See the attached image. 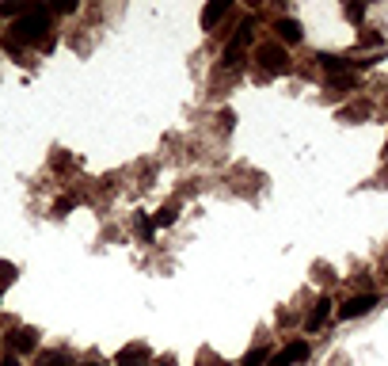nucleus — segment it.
Returning <instances> with one entry per match:
<instances>
[{
	"instance_id": "nucleus-1",
	"label": "nucleus",
	"mask_w": 388,
	"mask_h": 366,
	"mask_svg": "<svg viewBox=\"0 0 388 366\" xmlns=\"http://www.w3.org/2000/svg\"><path fill=\"white\" fill-rule=\"evenodd\" d=\"M46 27H50V16L42 12V8H27V12L20 16V20L12 23V39H8V46H20V42H42Z\"/></svg>"
},
{
	"instance_id": "nucleus-2",
	"label": "nucleus",
	"mask_w": 388,
	"mask_h": 366,
	"mask_svg": "<svg viewBox=\"0 0 388 366\" xmlns=\"http://www.w3.org/2000/svg\"><path fill=\"white\" fill-rule=\"evenodd\" d=\"M251 35H255V27H251V20H244L240 27L232 31V39H229V46H225V58H221V65L225 69H236V65L244 61V50L251 46Z\"/></svg>"
},
{
	"instance_id": "nucleus-3",
	"label": "nucleus",
	"mask_w": 388,
	"mask_h": 366,
	"mask_svg": "<svg viewBox=\"0 0 388 366\" xmlns=\"http://www.w3.org/2000/svg\"><path fill=\"white\" fill-rule=\"evenodd\" d=\"M255 61L263 65V73H286L289 69V54H286V46H278V42L259 46V50H255Z\"/></svg>"
},
{
	"instance_id": "nucleus-4",
	"label": "nucleus",
	"mask_w": 388,
	"mask_h": 366,
	"mask_svg": "<svg viewBox=\"0 0 388 366\" xmlns=\"http://www.w3.org/2000/svg\"><path fill=\"white\" fill-rule=\"evenodd\" d=\"M373 305H377V294H358V298H346V302L339 305V317H343V321H354V317H365Z\"/></svg>"
},
{
	"instance_id": "nucleus-5",
	"label": "nucleus",
	"mask_w": 388,
	"mask_h": 366,
	"mask_svg": "<svg viewBox=\"0 0 388 366\" xmlns=\"http://www.w3.org/2000/svg\"><path fill=\"white\" fill-rule=\"evenodd\" d=\"M305 359H308V343H305V340H293L286 351L270 355L267 366H293V362H305Z\"/></svg>"
},
{
	"instance_id": "nucleus-6",
	"label": "nucleus",
	"mask_w": 388,
	"mask_h": 366,
	"mask_svg": "<svg viewBox=\"0 0 388 366\" xmlns=\"http://www.w3.org/2000/svg\"><path fill=\"white\" fill-rule=\"evenodd\" d=\"M229 8H232L229 0H210V4L202 8V27H206V31H213V27L225 20V12H229Z\"/></svg>"
},
{
	"instance_id": "nucleus-7",
	"label": "nucleus",
	"mask_w": 388,
	"mask_h": 366,
	"mask_svg": "<svg viewBox=\"0 0 388 366\" xmlns=\"http://www.w3.org/2000/svg\"><path fill=\"white\" fill-rule=\"evenodd\" d=\"M274 31H278V39L282 42H301V39H305V31H301V23L297 20H278V23H274Z\"/></svg>"
},
{
	"instance_id": "nucleus-8",
	"label": "nucleus",
	"mask_w": 388,
	"mask_h": 366,
	"mask_svg": "<svg viewBox=\"0 0 388 366\" xmlns=\"http://www.w3.org/2000/svg\"><path fill=\"white\" fill-rule=\"evenodd\" d=\"M327 313H331V298H320V302L312 305V313L305 317V328H308V332H316V328L327 321Z\"/></svg>"
},
{
	"instance_id": "nucleus-9",
	"label": "nucleus",
	"mask_w": 388,
	"mask_h": 366,
	"mask_svg": "<svg viewBox=\"0 0 388 366\" xmlns=\"http://www.w3.org/2000/svg\"><path fill=\"white\" fill-rule=\"evenodd\" d=\"M39 366H73V355L65 351V347H54V351L39 355Z\"/></svg>"
},
{
	"instance_id": "nucleus-10",
	"label": "nucleus",
	"mask_w": 388,
	"mask_h": 366,
	"mask_svg": "<svg viewBox=\"0 0 388 366\" xmlns=\"http://www.w3.org/2000/svg\"><path fill=\"white\" fill-rule=\"evenodd\" d=\"M118 366H149V351L145 347H126L118 355Z\"/></svg>"
},
{
	"instance_id": "nucleus-11",
	"label": "nucleus",
	"mask_w": 388,
	"mask_h": 366,
	"mask_svg": "<svg viewBox=\"0 0 388 366\" xmlns=\"http://www.w3.org/2000/svg\"><path fill=\"white\" fill-rule=\"evenodd\" d=\"M35 343H39V340H35V332H31V328H20V332L12 336V347H15V351H20V355L35 351Z\"/></svg>"
},
{
	"instance_id": "nucleus-12",
	"label": "nucleus",
	"mask_w": 388,
	"mask_h": 366,
	"mask_svg": "<svg viewBox=\"0 0 388 366\" xmlns=\"http://www.w3.org/2000/svg\"><path fill=\"white\" fill-rule=\"evenodd\" d=\"M270 359V347H251V351L248 355H244V359H240V366H263V362H267Z\"/></svg>"
},
{
	"instance_id": "nucleus-13",
	"label": "nucleus",
	"mask_w": 388,
	"mask_h": 366,
	"mask_svg": "<svg viewBox=\"0 0 388 366\" xmlns=\"http://www.w3.org/2000/svg\"><path fill=\"white\" fill-rule=\"evenodd\" d=\"M343 12H346V20H354V23H362V20H365V4H346Z\"/></svg>"
},
{
	"instance_id": "nucleus-14",
	"label": "nucleus",
	"mask_w": 388,
	"mask_h": 366,
	"mask_svg": "<svg viewBox=\"0 0 388 366\" xmlns=\"http://www.w3.org/2000/svg\"><path fill=\"white\" fill-rule=\"evenodd\" d=\"M172 221H175V206H164V210L153 218V225H172Z\"/></svg>"
},
{
	"instance_id": "nucleus-15",
	"label": "nucleus",
	"mask_w": 388,
	"mask_h": 366,
	"mask_svg": "<svg viewBox=\"0 0 388 366\" xmlns=\"http://www.w3.org/2000/svg\"><path fill=\"white\" fill-rule=\"evenodd\" d=\"M15 279V267L12 264H0V290H4V283H12Z\"/></svg>"
},
{
	"instance_id": "nucleus-16",
	"label": "nucleus",
	"mask_w": 388,
	"mask_h": 366,
	"mask_svg": "<svg viewBox=\"0 0 388 366\" xmlns=\"http://www.w3.org/2000/svg\"><path fill=\"white\" fill-rule=\"evenodd\" d=\"M27 4H0V16H23Z\"/></svg>"
},
{
	"instance_id": "nucleus-17",
	"label": "nucleus",
	"mask_w": 388,
	"mask_h": 366,
	"mask_svg": "<svg viewBox=\"0 0 388 366\" xmlns=\"http://www.w3.org/2000/svg\"><path fill=\"white\" fill-rule=\"evenodd\" d=\"M73 206H77V199H69V195H65V199H58V206H54V210H58V214H69Z\"/></svg>"
},
{
	"instance_id": "nucleus-18",
	"label": "nucleus",
	"mask_w": 388,
	"mask_h": 366,
	"mask_svg": "<svg viewBox=\"0 0 388 366\" xmlns=\"http://www.w3.org/2000/svg\"><path fill=\"white\" fill-rule=\"evenodd\" d=\"M362 46H381V35H369V31H365V35H362Z\"/></svg>"
},
{
	"instance_id": "nucleus-19",
	"label": "nucleus",
	"mask_w": 388,
	"mask_h": 366,
	"mask_svg": "<svg viewBox=\"0 0 388 366\" xmlns=\"http://www.w3.org/2000/svg\"><path fill=\"white\" fill-rule=\"evenodd\" d=\"M84 366H99V362H84Z\"/></svg>"
}]
</instances>
